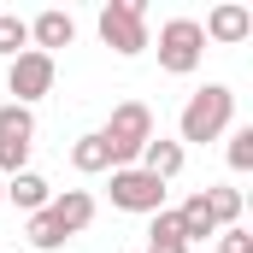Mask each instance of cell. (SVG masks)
<instances>
[{
    "label": "cell",
    "instance_id": "1",
    "mask_svg": "<svg viewBox=\"0 0 253 253\" xmlns=\"http://www.w3.org/2000/svg\"><path fill=\"white\" fill-rule=\"evenodd\" d=\"M230 118H236V94L224 88V83H206V88H194L189 106H183V118H177V135L183 141H218L224 129H230Z\"/></svg>",
    "mask_w": 253,
    "mask_h": 253
},
{
    "label": "cell",
    "instance_id": "2",
    "mask_svg": "<svg viewBox=\"0 0 253 253\" xmlns=\"http://www.w3.org/2000/svg\"><path fill=\"white\" fill-rule=\"evenodd\" d=\"M100 141H106V153H112V171L135 165L141 147L153 141V112H147V100H118L112 118H106V129H100Z\"/></svg>",
    "mask_w": 253,
    "mask_h": 253
},
{
    "label": "cell",
    "instance_id": "3",
    "mask_svg": "<svg viewBox=\"0 0 253 253\" xmlns=\"http://www.w3.org/2000/svg\"><path fill=\"white\" fill-rule=\"evenodd\" d=\"M100 42L118 53V59H135L153 47L147 36V0H106L100 6Z\"/></svg>",
    "mask_w": 253,
    "mask_h": 253
},
{
    "label": "cell",
    "instance_id": "4",
    "mask_svg": "<svg viewBox=\"0 0 253 253\" xmlns=\"http://www.w3.org/2000/svg\"><path fill=\"white\" fill-rule=\"evenodd\" d=\"M200 59H206L200 18H165V24H159V71H171V77H194Z\"/></svg>",
    "mask_w": 253,
    "mask_h": 253
},
{
    "label": "cell",
    "instance_id": "5",
    "mask_svg": "<svg viewBox=\"0 0 253 253\" xmlns=\"http://www.w3.org/2000/svg\"><path fill=\"white\" fill-rule=\"evenodd\" d=\"M53 77H59L53 53H36V47H24L18 59L6 65V94H12V106H36L42 94H53Z\"/></svg>",
    "mask_w": 253,
    "mask_h": 253
},
{
    "label": "cell",
    "instance_id": "6",
    "mask_svg": "<svg viewBox=\"0 0 253 253\" xmlns=\"http://www.w3.org/2000/svg\"><path fill=\"white\" fill-rule=\"evenodd\" d=\"M30 147H36V112L30 106H0V177L30 171Z\"/></svg>",
    "mask_w": 253,
    "mask_h": 253
},
{
    "label": "cell",
    "instance_id": "7",
    "mask_svg": "<svg viewBox=\"0 0 253 253\" xmlns=\"http://www.w3.org/2000/svg\"><path fill=\"white\" fill-rule=\"evenodd\" d=\"M112 206L118 212H135V218H153V212H165V183L159 177H147L141 165H124V171H112Z\"/></svg>",
    "mask_w": 253,
    "mask_h": 253
},
{
    "label": "cell",
    "instance_id": "8",
    "mask_svg": "<svg viewBox=\"0 0 253 253\" xmlns=\"http://www.w3.org/2000/svg\"><path fill=\"white\" fill-rule=\"evenodd\" d=\"M200 36H206V42H224V47L248 42V36H253V6H242V0L212 6V12H206V24H200Z\"/></svg>",
    "mask_w": 253,
    "mask_h": 253
},
{
    "label": "cell",
    "instance_id": "9",
    "mask_svg": "<svg viewBox=\"0 0 253 253\" xmlns=\"http://www.w3.org/2000/svg\"><path fill=\"white\" fill-rule=\"evenodd\" d=\"M30 42H36V53L71 47V42H77V18H71V12H59V6L36 12V18H30Z\"/></svg>",
    "mask_w": 253,
    "mask_h": 253
},
{
    "label": "cell",
    "instance_id": "10",
    "mask_svg": "<svg viewBox=\"0 0 253 253\" xmlns=\"http://www.w3.org/2000/svg\"><path fill=\"white\" fill-rule=\"evenodd\" d=\"M183 159H189V153H183V141H165V135H153V141L141 147V159H135V165H141L147 177H159V183H171V177L183 171Z\"/></svg>",
    "mask_w": 253,
    "mask_h": 253
},
{
    "label": "cell",
    "instance_id": "11",
    "mask_svg": "<svg viewBox=\"0 0 253 253\" xmlns=\"http://www.w3.org/2000/svg\"><path fill=\"white\" fill-rule=\"evenodd\" d=\"M6 200H12L18 212H42V206L53 200V189H47L42 171H18V177H6Z\"/></svg>",
    "mask_w": 253,
    "mask_h": 253
},
{
    "label": "cell",
    "instance_id": "12",
    "mask_svg": "<svg viewBox=\"0 0 253 253\" xmlns=\"http://www.w3.org/2000/svg\"><path fill=\"white\" fill-rule=\"evenodd\" d=\"M47 206H53V218H59V224L71 230V236L94 224V194H88V189H65V194H53Z\"/></svg>",
    "mask_w": 253,
    "mask_h": 253
},
{
    "label": "cell",
    "instance_id": "13",
    "mask_svg": "<svg viewBox=\"0 0 253 253\" xmlns=\"http://www.w3.org/2000/svg\"><path fill=\"white\" fill-rule=\"evenodd\" d=\"M65 236H71V230L53 218V206L30 212V224H24V242H30V248H42V253H59V248H65Z\"/></svg>",
    "mask_w": 253,
    "mask_h": 253
},
{
    "label": "cell",
    "instance_id": "14",
    "mask_svg": "<svg viewBox=\"0 0 253 253\" xmlns=\"http://www.w3.org/2000/svg\"><path fill=\"white\" fill-rule=\"evenodd\" d=\"M177 224H183V242H206V236H218V224H212V212H206V194H189L183 206H177Z\"/></svg>",
    "mask_w": 253,
    "mask_h": 253
},
{
    "label": "cell",
    "instance_id": "15",
    "mask_svg": "<svg viewBox=\"0 0 253 253\" xmlns=\"http://www.w3.org/2000/svg\"><path fill=\"white\" fill-rule=\"evenodd\" d=\"M71 165H77L83 177H100V171H112V153H106L100 129H94V135H77V141H71Z\"/></svg>",
    "mask_w": 253,
    "mask_h": 253
},
{
    "label": "cell",
    "instance_id": "16",
    "mask_svg": "<svg viewBox=\"0 0 253 253\" xmlns=\"http://www.w3.org/2000/svg\"><path fill=\"white\" fill-rule=\"evenodd\" d=\"M200 194H206V212H212L218 230H236V224H242V206H248L242 189H200Z\"/></svg>",
    "mask_w": 253,
    "mask_h": 253
},
{
    "label": "cell",
    "instance_id": "17",
    "mask_svg": "<svg viewBox=\"0 0 253 253\" xmlns=\"http://www.w3.org/2000/svg\"><path fill=\"white\" fill-rule=\"evenodd\" d=\"M30 47V18H18V12H0V53L6 59H18Z\"/></svg>",
    "mask_w": 253,
    "mask_h": 253
},
{
    "label": "cell",
    "instance_id": "18",
    "mask_svg": "<svg viewBox=\"0 0 253 253\" xmlns=\"http://www.w3.org/2000/svg\"><path fill=\"white\" fill-rule=\"evenodd\" d=\"M230 171H253V124L230 135Z\"/></svg>",
    "mask_w": 253,
    "mask_h": 253
},
{
    "label": "cell",
    "instance_id": "19",
    "mask_svg": "<svg viewBox=\"0 0 253 253\" xmlns=\"http://www.w3.org/2000/svg\"><path fill=\"white\" fill-rule=\"evenodd\" d=\"M147 242H183V224H177V212H171V206H165V212H153ZM183 248H189V242H183Z\"/></svg>",
    "mask_w": 253,
    "mask_h": 253
},
{
    "label": "cell",
    "instance_id": "20",
    "mask_svg": "<svg viewBox=\"0 0 253 253\" xmlns=\"http://www.w3.org/2000/svg\"><path fill=\"white\" fill-rule=\"evenodd\" d=\"M218 253H253V236L236 224V230H218Z\"/></svg>",
    "mask_w": 253,
    "mask_h": 253
},
{
    "label": "cell",
    "instance_id": "21",
    "mask_svg": "<svg viewBox=\"0 0 253 253\" xmlns=\"http://www.w3.org/2000/svg\"><path fill=\"white\" fill-rule=\"evenodd\" d=\"M147 253H189L183 242H147Z\"/></svg>",
    "mask_w": 253,
    "mask_h": 253
},
{
    "label": "cell",
    "instance_id": "22",
    "mask_svg": "<svg viewBox=\"0 0 253 253\" xmlns=\"http://www.w3.org/2000/svg\"><path fill=\"white\" fill-rule=\"evenodd\" d=\"M0 206H6V177H0Z\"/></svg>",
    "mask_w": 253,
    "mask_h": 253
}]
</instances>
